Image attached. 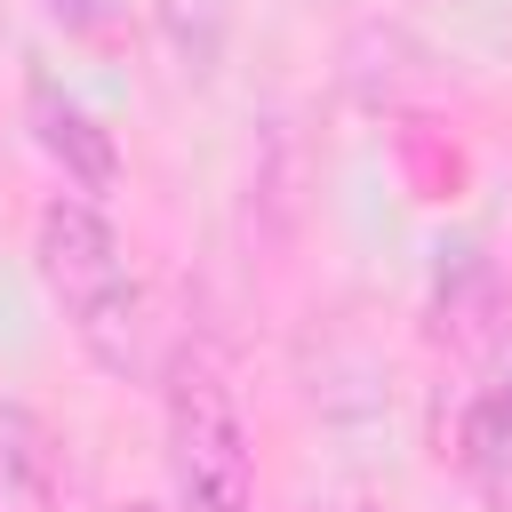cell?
<instances>
[{
	"label": "cell",
	"instance_id": "cell-1",
	"mask_svg": "<svg viewBox=\"0 0 512 512\" xmlns=\"http://www.w3.org/2000/svg\"><path fill=\"white\" fill-rule=\"evenodd\" d=\"M32 264L64 312V328L80 336V352L112 376H136L144 360V288L136 264L120 248V232L104 224L96 200H48L40 232H32Z\"/></svg>",
	"mask_w": 512,
	"mask_h": 512
},
{
	"label": "cell",
	"instance_id": "cell-2",
	"mask_svg": "<svg viewBox=\"0 0 512 512\" xmlns=\"http://www.w3.org/2000/svg\"><path fill=\"white\" fill-rule=\"evenodd\" d=\"M168 496L176 512H248L256 504V456L240 400L216 360H176L168 376Z\"/></svg>",
	"mask_w": 512,
	"mask_h": 512
},
{
	"label": "cell",
	"instance_id": "cell-3",
	"mask_svg": "<svg viewBox=\"0 0 512 512\" xmlns=\"http://www.w3.org/2000/svg\"><path fill=\"white\" fill-rule=\"evenodd\" d=\"M24 120H32V144L64 168V184H72L80 200H96V192L120 184V152H112V136H104V128L88 120V104H72L56 80H32Z\"/></svg>",
	"mask_w": 512,
	"mask_h": 512
},
{
	"label": "cell",
	"instance_id": "cell-4",
	"mask_svg": "<svg viewBox=\"0 0 512 512\" xmlns=\"http://www.w3.org/2000/svg\"><path fill=\"white\" fill-rule=\"evenodd\" d=\"M464 472L480 480V496L496 512H512V376L472 400V416H464Z\"/></svg>",
	"mask_w": 512,
	"mask_h": 512
},
{
	"label": "cell",
	"instance_id": "cell-5",
	"mask_svg": "<svg viewBox=\"0 0 512 512\" xmlns=\"http://www.w3.org/2000/svg\"><path fill=\"white\" fill-rule=\"evenodd\" d=\"M48 456H56V440L40 432V416H24V408H8V400H0V480H16V488H32V496H48V488H56Z\"/></svg>",
	"mask_w": 512,
	"mask_h": 512
},
{
	"label": "cell",
	"instance_id": "cell-6",
	"mask_svg": "<svg viewBox=\"0 0 512 512\" xmlns=\"http://www.w3.org/2000/svg\"><path fill=\"white\" fill-rule=\"evenodd\" d=\"M352 512H384V504H352Z\"/></svg>",
	"mask_w": 512,
	"mask_h": 512
}]
</instances>
